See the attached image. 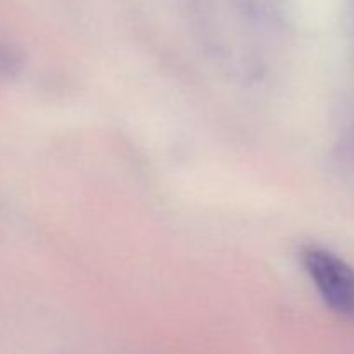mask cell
<instances>
[{"label": "cell", "mask_w": 354, "mask_h": 354, "mask_svg": "<svg viewBox=\"0 0 354 354\" xmlns=\"http://www.w3.org/2000/svg\"><path fill=\"white\" fill-rule=\"evenodd\" d=\"M301 261L325 304L334 313L354 320V270L344 259L322 248H306Z\"/></svg>", "instance_id": "1"}]
</instances>
